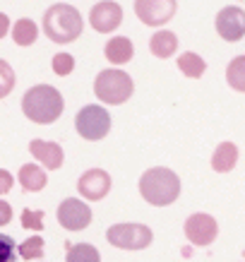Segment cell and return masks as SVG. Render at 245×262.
<instances>
[{"label":"cell","mask_w":245,"mask_h":262,"mask_svg":"<svg viewBox=\"0 0 245 262\" xmlns=\"http://www.w3.org/2000/svg\"><path fill=\"white\" fill-rule=\"evenodd\" d=\"M226 80L236 92H245V56L233 58L226 68Z\"/></svg>","instance_id":"44dd1931"},{"label":"cell","mask_w":245,"mask_h":262,"mask_svg":"<svg viewBox=\"0 0 245 262\" xmlns=\"http://www.w3.org/2000/svg\"><path fill=\"white\" fill-rule=\"evenodd\" d=\"M89 22L99 34H111L116 32L123 22V8L116 0H101L96 3L92 12H89Z\"/></svg>","instance_id":"30bf717a"},{"label":"cell","mask_w":245,"mask_h":262,"mask_svg":"<svg viewBox=\"0 0 245 262\" xmlns=\"http://www.w3.org/2000/svg\"><path fill=\"white\" fill-rule=\"evenodd\" d=\"M82 27H84L82 15L72 5L58 3V5L48 8L43 12V32H46L48 39L56 41V43H72L75 39H79Z\"/></svg>","instance_id":"3957f363"},{"label":"cell","mask_w":245,"mask_h":262,"mask_svg":"<svg viewBox=\"0 0 245 262\" xmlns=\"http://www.w3.org/2000/svg\"><path fill=\"white\" fill-rule=\"evenodd\" d=\"M154 233L144 224H116L106 231V241L123 250H144L151 243Z\"/></svg>","instance_id":"8992f818"},{"label":"cell","mask_w":245,"mask_h":262,"mask_svg":"<svg viewBox=\"0 0 245 262\" xmlns=\"http://www.w3.org/2000/svg\"><path fill=\"white\" fill-rule=\"evenodd\" d=\"M15 89V70L8 60H0V99H5Z\"/></svg>","instance_id":"603a6c76"},{"label":"cell","mask_w":245,"mask_h":262,"mask_svg":"<svg viewBox=\"0 0 245 262\" xmlns=\"http://www.w3.org/2000/svg\"><path fill=\"white\" fill-rule=\"evenodd\" d=\"M216 32L224 41H240L245 36V10L236 8V5H229L224 8L219 15H216Z\"/></svg>","instance_id":"8fae6325"},{"label":"cell","mask_w":245,"mask_h":262,"mask_svg":"<svg viewBox=\"0 0 245 262\" xmlns=\"http://www.w3.org/2000/svg\"><path fill=\"white\" fill-rule=\"evenodd\" d=\"M63 108H65L63 96L51 84H36L22 99L24 116L32 120V123H39V125H48V123L58 120Z\"/></svg>","instance_id":"6da1fadb"},{"label":"cell","mask_w":245,"mask_h":262,"mask_svg":"<svg viewBox=\"0 0 245 262\" xmlns=\"http://www.w3.org/2000/svg\"><path fill=\"white\" fill-rule=\"evenodd\" d=\"M65 262H101V255L89 243H77V246H68Z\"/></svg>","instance_id":"ffe728a7"},{"label":"cell","mask_w":245,"mask_h":262,"mask_svg":"<svg viewBox=\"0 0 245 262\" xmlns=\"http://www.w3.org/2000/svg\"><path fill=\"white\" fill-rule=\"evenodd\" d=\"M77 190L82 198L92 200H103L111 190V176L106 173L103 168H89L84 173L79 176V183H77Z\"/></svg>","instance_id":"7c38bea8"},{"label":"cell","mask_w":245,"mask_h":262,"mask_svg":"<svg viewBox=\"0 0 245 262\" xmlns=\"http://www.w3.org/2000/svg\"><path fill=\"white\" fill-rule=\"evenodd\" d=\"M243 255H245V253H243Z\"/></svg>","instance_id":"f546056e"},{"label":"cell","mask_w":245,"mask_h":262,"mask_svg":"<svg viewBox=\"0 0 245 262\" xmlns=\"http://www.w3.org/2000/svg\"><path fill=\"white\" fill-rule=\"evenodd\" d=\"M135 92L132 77L123 70H101L94 80V94L96 99H101L103 103L111 106H120L125 103Z\"/></svg>","instance_id":"277c9868"},{"label":"cell","mask_w":245,"mask_h":262,"mask_svg":"<svg viewBox=\"0 0 245 262\" xmlns=\"http://www.w3.org/2000/svg\"><path fill=\"white\" fill-rule=\"evenodd\" d=\"M236 161H238V147L233 142H221L214 149L212 168L216 173H229V171H233Z\"/></svg>","instance_id":"9a60e30c"},{"label":"cell","mask_w":245,"mask_h":262,"mask_svg":"<svg viewBox=\"0 0 245 262\" xmlns=\"http://www.w3.org/2000/svg\"><path fill=\"white\" fill-rule=\"evenodd\" d=\"M140 195L154 207L173 205L181 195V178L164 166H154L144 171L140 178Z\"/></svg>","instance_id":"7a4b0ae2"},{"label":"cell","mask_w":245,"mask_h":262,"mask_svg":"<svg viewBox=\"0 0 245 262\" xmlns=\"http://www.w3.org/2000/svg\"><path fill=\"white\" fill-rule=\"evenodd\" d=\"M178 68H181V72L185 75V77H202V72L207 70V63L202 60V58L197 56V53H183L181 58H178Z\"/></svg>","instance_id":"d6986e66"},{"label":"cell","mask_w":245,"mask_h":262,"mask_svg":"<svg viewBox=\"0 0 245 262\" xmlns=\"http://www.w3.org/2000/svg\"><path fill=\"white\" fill-rule=\"evenodd\" d=\"M185 238L192 243V246H212L216 241V233H219V224L212 214H205V212H197V214H190L188 222H185Z\"/></svg>","instance_id":"52a82bcc"},{"label":"cell","mask_w":245,"mask_h":262,"mask_svg":"<svg viewBox=\"0 0 245 262\" xmlns=\"http://www.w3.org/2000/svg\"><path fill=\"white\" fill-rule=\"evenodd\" d=\"M17 253H19V257H24V260H39V257H43V238H41V236L27 238L24 243L17 246Z\"/></svg>","instance_id":"7402d4cb"},{"label":"cell","mask_w":245,"mask_h":262,"mask_svg":"<svg viewBox=\"0 0 245 262\" xmlns=\"http://www.w3.org/2000/svg\"><path fill=\"white\" fill-rule=\"evenodd\" d=\"M75 127H77L79 137H84L89 142H96V140H103L111 130V113L106 111L103 106H84L82 111L77 113L75 118Z\"/></svg>","instance_id":"5b68a950"},{"label":"cell","mask_w":245,"mask_h":262,"mask_svg":"<svg viewBox=\"0 0 245 262\" xmlns=\"http://www.w3.org/2000/svg\"><path fill=\"white\" fill-rule=\"evenodd\" d=\"M175 48H178V39L173 32H166V29L157 32L149 41V51L157 58H171L175 53Z\"/></svg>","instance_id":"e0dca14e"},{"label":"cell","mask_w":245,"mask_h":262,"mask_svg":"<svg viewBox=\"0 0 245 262\" xmlns=\"http://www.w3.org/2000/svg\"><path fill=\"white\" fill-rule=\"evenodd\" d=\"M103 53H106V60H111L113 65H125L132 60V41L127 39V36H113L106 48H103Z\"/></svg>","instance_id":"5bb4252c"},{"label":"cell","mask_w":245,"mask_h":262,"mask_svg":"<svg viewBox=\"0 0 245 262\" xmlns=\"http://www.w3.org/2000/svg\"><path fill=\"white\" fill-rule=\"evenodd\" d=\"M175 0H135V12L147 27H161L175 15Z\"/></svg>","instance_id":"ba28073f"},{"label":"cell","mask_w":245,"mask_h":262,"mask_svg":"<svg viewBox=\"0 0 245 262\" xmlns=\"http://www.w3.org/2000/svg\"><path fill=\"white\" fill-rule=\"evenodd\" d=\"M8 29H10V19L5 12H0V39H5L8 36Z\"/></svg>","instance_id":"f1b7e54d"},{"label":"cell","mask_w":245,"mask_h":262,"mask_svg":"<svg viewBox=\"0 0 245 262\" xmlns=\"http://www.w3.org/2000/svg\"><path fill=\"white\" fill-rule=\"evenodd\" d=\"M12 183H15L12 173H10V171H5V168H0V195H5V192H10V188H12Z\"/></svg>","instance_id":"4316f807"},{"label":"cell","mask_w":245,"mask_h":262,"mask_svg":"<svg viewBox=\"0 0 245 262\" xmlns=\"http://www.w3.org/2000/svg\"><path fill=\"white\" fill-rule=\"evenodd\" d=\"M10 222H12V207L5 200H0V226H5Z\"/></svg>","instance_id":"83f0119b"},{"label":"cell","mask_w":245,"mask_h":262,"mask_svg":"<svg viewBox=\"0 0 245 262\" xmlns=\"http://www.w3.org/2000/svg\"><path fill=\"white\" fill-rule=\"evenodd\" d=\"M17 260V243L10 236L0 233V262H15Z\"/></svg>","instance_id":"484cf974"},{"label":"cell","mask_w":245,"mask_h":262,"mask_svg":"<svg viewBox=\"0 0 245 262\" xmlns=\"http://www.w3.org/2000/svg\"><path fill=\"white\" fill-rule=\"evenodd\" d=\"M58 222L68 231H82L92 224V209L87 202L77 198H68L58 207Z\"/></svg>","instance_id":"9c48e42d"},{"label":"cell","mask_w":245,"mask_h":262,"mask_svg":"<svg viewBox=\"0 0 245 262\" xmlns=\"http://www.w3.org/2000/svg\"><path fill=\"white\" fill-rule=\"evenodd\" d=\"M36 36H39V29H36V24L29 17L17 19L15 27H12V41H15L17 46H32L34 41H36Z\"/></svg>","instance_id":"ac0fdd59"},{"label":"cell","mask_w":245,"mask_h":262,"mask_svg":"<svg viewBox=\"0 0 245 262\" xmlns=\"http://www.w3.org/2000/svg\"><path fill=\"white\" fill-rule=\"evenodd\" d=\"M22 229L27 231H36L41 233L43 231V212H34V209H24L22 212Z\"/></svg>","instance_id":"cb8c5ba5"},{"label":"cell","mask_w":245,"mask_h":262,"mask_svg":"<svg viewBox=\"0 0 245 262\" xmlns=\"http://www.w3.org/2000/svg\"><path fill=\"white\" fill-rule=\"evenodd\" d=\"M72 70H75V58H72L70 53H58V56L53 58V72H56V75L68 77Z\"/></svg>","instance_id":"d4e9b609"},{"label":"cell","mask_w":245,"mask_h":262,"mask_svg":"<svg viewBox=\"0 0 245 262\" xmlns=\"http://www.w3.org/2000/svg\"><path fill=\"white\" fill-rule=\"evenodd\" d=\"M29 151H32V157H36L48 171H56V168L63 166V147L58 142L32 140V142H29Z\"/></svg>","instance_id":"4fadbf2b"},{"label":"cell","mask_w":245,"mask_h":262,"mask_svg":"<svg viewBox=\"0 0 245 262\" xmlns=\"http://www.w3.org/2000/svg\"><path fill=\"white\" fill-rule=\"evenodd\" d=\"M19 185H22L27 192H39L46 188V181L48 176L43 168H39L36 164H24L22 168H19Z\"/></svg>","instance_id":"2e32d148"}]
</instances>
